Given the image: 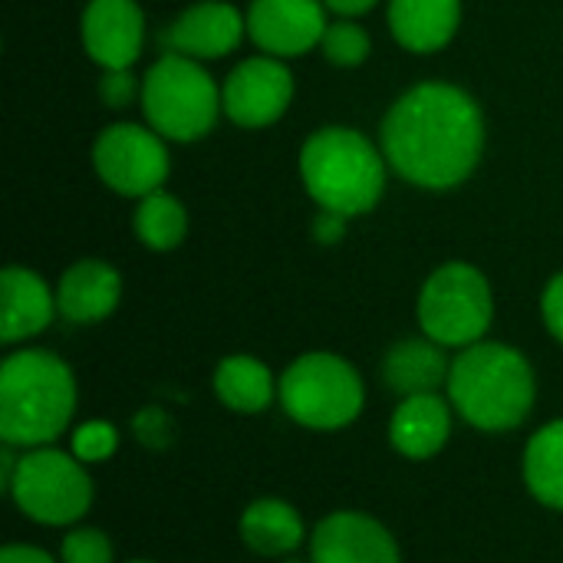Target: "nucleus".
<instances>
[{
  "label": "nucleus",
  "instance_id": "27",
  "mask_svg": "<svg viewBox=\"0 0 563 563\" xmlns=\"http://www.w3.org/2000/svg\"><path fill=\"white\" fill-rule=\"evenodd\" d=\"M99 96L109 109H125L135 96H142V82H135L129 69H106L99 82Z\"/></svg>",
  "mask_w": 563,
  "mask_h": 563
},
{
  "label": "nucleus",
  "instance_id": "8",
  "mask_svg": "<svg viewBox=\"0 0 563 563\" xmlns=\"http://www.w3.org/2000/svg\"><path fill=\"white\" fill-rule=\"evenodd\" d=\"M7 492L30 521L46 528L76 525L92 505V482L82 462L49 445L30 449L13 462Z\"/></svg>",
  "mask_w": 563,
  "mask_h": 563
},
{
  "label": "nucleus",
  "instance_id": "1",
  "mask_svg": "<svg viewBox=\"0 0 563 563\" xmlns=\"http://www.w3.org/2000/svg\"><path fill=\"white\" fill-rule=\"evenodd\" d=\"M389 168L429 191L459 188L485 152L482 106L452 82H419L402 92L379 129Z\"/></svg>",
  "mask_w": 563,
  "mask_h": 563
},
{
  "label": "nucleus",
  "instance_id": "5",
  "mask_svg": "<svg viewBox=\"0 0 563 563\" xmlns=\"http://www.w3.org/2000/svg\"><path fill=\"white\" fill-rule=\"evenodd\" d=\"M139 99L148 125L172 142L205 139L224 112L221 89L208 69L198 59L178 53H165L148 66Z\"/></svg>",
  "mask_w": 563,
  "mask_h": 563
},
{
  "label": "nucleus",
  "instance_id": "20",
  "mask_svg": "<svg viewBox=\"0 0 563 563\" xmlns=\"http://www.w3.org/2000/svg\"><path fill=\"white\" fill-rule=\"evenodd\" d=\"M241 538L261 558H284L300 548L303 521L280 498H261L241 515Z\"/></svg>",
  "mask_w": 563,
  "mask_h": 563
},
{
  "label": "nucleus",
  "instance_id": "10",
  "mask_svg": "<svg viewBox=\"0 0 563 563\" xmlns=\"http://www.w3.org/2000/svg\"><path fill=\"white\" fill-rule=\"evenodd\" d=\"M294 102V76L277 56H251L221 86L224 115L241 129L274 125Z\"/></svg>",
  "mask_w": 563,
  "mask_h": 563
},
{
  "label": "nucleus",
  "instance_id": "23",
  "mask_svg": "<svg viewBox=\"0 0 563 563\" xmlns=\"http://www.w3.org/2000/svg\"><path fill=\"white\" fill-rule=\"evenodd\" d=\"M132 224H135L139 241L148 251H172L188 234V211H185V205L175 195L152 191V195L139 198Z\"/></svg>",
  "mask_w": 563,
  "mask_h": 563
},
{
  "label": "nucleus",
  "instance_id": "29",
  "mask_svg": "<svg viewBox=\"0 0 563 563\" xmlns=\"http://www.w3.org/2000/svg\"><path fill=\"white\" fill-rule=\"evenodd\" d=\"M135 432H139V439L145 445H165L168 435H172V419L165 412H158V409H145L135 419Z\"/></svg>",
  "mask_w": 563,
  "mask_h": 563
},
{
  "label": "nucleus",
  "instance_id": "24",
  "mask_svg": "<svg viewBox=\"0 0 563 563\" xmlns=\"http://www.w3.org/2000/svg\"><path fill=\"white\" fill-rule=\"evenodd\" d=\"M320 49H323V56L333 66L353 69V66H360L369 56V33L356 20L340 16L336 23L327 26L323 40H320Z\"/></svg>",
  "mask_w": 563,
  "mask_h": 563
},
{
  "label": "nucleus",
  "instance_id": "19",
  "mask_svg": "<svg viewBox=\"0 0 563 563\" xmlns=\"http://www.w3.org/2000/svg\"><path fill=\"white\" fill-rule=\"evenodd\" d=\"M449 373L452 363L445 356V346L429 336L402 340L383 360V379L399 396L439 393L442 386H449Z\"/></svg>",
  "mask_w": 563,
  "mask_h": 563
},
{
  "label": "nucleus",
  "instance_id": "31",
  "mask_svg": "<svg viewBox=\"0 0 563 563\" xmlns=\"http://www.w3.org/2000/svg\"><path fill=\"white\" fill-rule=\"evenodd\" d=\"M0 563H53V558L40 548H26V544H7L0 551Z\"/></svg>",
  "mask_w": 563,
  "mask_h": 563
},
{
  "label": "nucleus",
  "instance_id": "32",
  "mask_svg": "<svg viewBox=\"0 0 563 563\" xmlns=\"http://www.w3.org/2000/svg\"><path fill=\"white\" fill-rule=\"evenodd\" d=\"M327 3V10H333L336 16H346V20H353V16H363V13H369L379 0H323Z\"/></svg>",
  "mask_w": 563,
  "mask_h": 563
},
{
  "label": "nucleus",
  "instance_id": "28",
  "mask_svg": "<svg viewBox=\"0 0 563 563\" xmlns=\"http://www.w3.org/2000/svg\"><path fill=\"white\" fill-rule=\"evenodd\" d=\"M541 313H544V323H548L551 336L563 343V274L551 277V284L544 287V297H541Z\"/></svg>",
  "mask_w": 563,
  "mask_h": 563
},
{
  "label": "nucleus",
  "instance_id": "9",
  "mask_svg": "<svg viewBox=\"0 0 563 563\" xmlns=\"http://www.w3.org/2000/svg\"><path fill=\"white\" fill-rule=\"evenodd\" d=\"M92 168L115 195L145 198L152 191H162L172 172V158L165 139L152 125L115 122L99 132L92 145Z\"/></svg>",
  "mask_w": 563,
  "mask_h": 563
},
{
  "label": "nucleus",
  "instance_id": "21",
  "mask_svg": "<svg viewBox=\"0 0 563 563\" xmlns=\"http://www.w3.org/2000/svg\"><path fill=\"white\" fill-rule=\"evenodd\" d=\"M214 393L231 412L254 416V412H264L274 402L277 383H274L271 369L261 360H254L247 353H238V356H228V360L218 363Z\"/></svg>",
  "mask_w": 563,
  "mask_h": 563
},
{
  "label": "nucleus",
  "instance_id": "17",
  "mask_svg": "<svg viewBox=\"0 0 563 563\" xmlns=\"http://www.w3.org/2000/svg\"><path fill=\"white\" fill-rule=\"evenodd\" d=\"M452 435V409L439 393L406 396L389 419V442L399 455L426 462L445 449Z\"/></svg>",
  "mask_w": 563,
  "mask_h": 563
},
{
  "label": "nucleus",
  "instance_id": "15",
  "mask_svg": "<svg viewBox=\"0 0 563 563\" xmlns=\"http://www.w3.org/2000/svg\"><path fill=\"white\" fill-rule=\"evenodd\" d=\"M122 300V277L109 261H76L56 287L59 317L69 323H99Z\"/></svg>",
  "mask_w": 563,
  "mask_h": 563
},
{
  "label": "nucleus",
  "instance_id": "7",
  "mask_svg": "<svg viewBox=\"0 0 563 563\" xmlns=\"http://www.w3.org/2000/svg\"><path fill=\"white\" fill-rule=\"evenodd\" d=\"M419 327L429 340L442 343L445 350H465L485 340L495 297L488 277L465 261L442 264L422 284L419 294Z\"/></svg>",
  "mask_w": 563,
  "mask_h": 563
},
{
  "label": "nucleus",
  "instance_id": "22",
  "mask_svg": "<svg viewBox=\"0 0 563 563\" xmlns=\"http://www.w3.org/2000/svg\"><path fill=\"white\" fill-rule=\"evenodd\" d=\"M525 482L541 505L563 511V419L531 435L525 449Z\"/></svg>",
  "mask_w": 563,
  "mask_h": 563
},
{
  "label": "nucleus",
  "instance_id": "6",
  "mask_svg": "<svg viewBox=\"0 0 563 563\" xmlns=\"http://www.w3.org/2000/svg\"><path fill=\"white\" fill-rule=\"evenodd\" d=\"M277 396L294 422L317 432H333L363 412L366 389L360 373L343 356L303 353L284 369Z\"/></svg>",
  "mask_w": 563,
  "mask_h": 563
},
{
  "label": "nucleus",
  "instance_id": "25",
  "mask_svg": "<svg viewBox=\"0 0 563 563\" xmlns=\"http://www.w3.org/2000/svg\"><path fill=\"white\" fill-rule=\"evenodd\" d=\"M119 449V432L109 422H82L73 432V455L79 462H106Z\"/></svg>",
  "mask_w": 563,
  "mask_h": 563
},
{
  "label": "nucleus",
  "instance_id": "33",
  "mask_svg": "<svg viewBox=\"0 0 563 563\" xmlns=\"http://www.w3.org/2000/svg\"><path fill=\"white\" fill-rule=\"evenodd\" d=\"M129 563H152V561H129Z\"/></svg>",
  "mask_w": 563,
  "mask_h": 563
},
{
  "label": "nucleus",
  "instance_id": "16",
  "mask_svg": "<svg viewBox=\"0 0 563 563\" xmlns=\"http://www.w3.org/2000/svg\"><path fill=\"white\" fill-rule=\"evenodd\" d=\"M56 297L30 267H7L0 274V340L20 343L43 333L56 313Z\"/></svg>",
  "mask_w": 563,
  "mask_h": 563
},
{
  "label": "nucleus",
  "instance_id": "14",
  "mask_svg": "<svg viewBox=\"0 0 563 563\" xmlns=\"http://www.w3.org/2000/svg\"><path fill=\"white\" fill-rule=\"evenodd\" d=\"M313 563H402L396 538L363 511H333L310 534Z\"/></svg>",
  "mask_w": 563,
  "mask_h": 563
},
{
  "label": "nucleus",
  "instance_id": "11",
  "mask_svg": "<svg viewBox=\"0 0 563 563\" xmlns=\"http://www.w3.org/2000/svg\"><path fill=\"white\" fill-rule=\"evenodd\" d=\"M247 36L277 59L303 56L327 33V3L320 0H251Z\"/></svg>",
  "mask_w": 563,
  "mask_h": 563
},
{
  "label": "nucleus",
  "instance_id": "26",
  "mask_svg": "<svg viewBox=\"0 0 563 563\" xmlns=\"http://www.w3.org/2000/svg\"><path fill=\"white\" fill-rule=\"evenodd\" d=\"M63 563H112V544L96 528H76L63 538Z\"/></svg>",
  "mask_w": 563,
  "mask_h": 563
},
{
  "label": "nucleus",
  "instance_id": "13",
  "mask_svg": "<svg viewBox=\"0 0 563 563\" xmlns=\"http://www.w3.org/2000/svg\"><path fill=\"white\" fill-rule=\"evenodd\" d=\"M79 33L92 63L102 69H132L145 46V13L135 0H89Z\"/></svg>",
  "mask_w": 563,
  "mask_h": 563
},
{
  "label": "nucleus",
  "instance_id": "12",
  "mask_svg": "<svg viewBox=\"0 0 563 563\" xmlns=\"http://www.w3.org/2000/svg\"><path fill=\"white\" fill-rule=\"evenodd\" d=\"M247 33V16L228 3V0H201L195 7H188L185 13H178L165 33H162V46L165 53H178V56H191V59H221L228 53H234L241 46Z\"/></svg>",
  "mask_w": 563,
  "mask_h": 563
},
{
  "label": "nucleus",
  "instance_id": "4",
  "mask_svg": "<svg viewBox=\"0 0 563 563\" xmlns=\"http://www.w3.org/2000/svg\"><path fill=\"white\" fill-rule=\"evenodd\" d=\"M389 162L360 129H317L300 148V178L307 195L343 218L369 214L386 191Z\"/></svg>",
  "mask_w": 563,
  "mask_h": 563
},
{
  "label": "nucleus",
  "instance_id": "3",
  "mask_svg": "<svg viewBox=\"0 0 563 563\" xmlns=\"http://www.w3.org/2000/svg\"><path fill=\"white\" fill-rule=\"evenodd\" d=\"M538 383L525 353L508 343H475L452 360L449 399L482 432H511L534 409Z\"/></svg>",
  "mask_w": 563,
  "mask_h": 563
},
{
  "label": "nucleus",
  "instance_id": "2",
  "mask_svg": "<svg viewBox=\"0 0 563 563\" xmlns=\"http://www.w3.org/2000/svg\"><path fill=\"white\" fill-rule=\"evenodd\" d=\"M76 412L73 369L49 350H20L0 366V439L7 449L56 442Z\"/></svg>",
  "mask_w": 563,
  "mask_h": 563
},
{
  "label": "nucleus",
  "instance_id": "30",
  "mask_svg": "<svg viewBox=\"0 0 563 563\" xmlns=\"http://www.w3.org/2000/svg\"><path fill=\"white\" fill-rule=\"evenodd\" d=\"M346 221H350V218H343V214H336V211L320 208V211H317V218H313V238H317L320 244H336V241L346 234Z\"/></svg>",
  "mask_w": 563,
  "mask_h": 563
},
{
  "label": "nucleus",
  "instance_id": "18",
  "mask_svg": "<svg viewBox=\"0 0 563 563\" xmlns=\"http://www.w3.org/2000/svg\"><path fill=\"white\" fill-rule=\"evenodd\" d=\"M462 0H389V30L409 53H435L455 40Z\"/></svg>",
  "mask_w": 563,
  "mask_h": 563
}]
</instances>
